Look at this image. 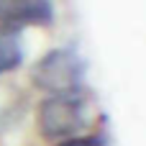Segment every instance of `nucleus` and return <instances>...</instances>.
I'll return each mask as SVG.
<instances>
[{
  "label": "nucleus",
  "mask_w": 146,
  "mask_h": 146,
  "mask_svg": "<svg viewBox=\"0 0 146 146\" xmlns=\"http://www.w3.org/2000/svg\"><path fill=\"white\" fill-rule=\"evenodd\" d=\"M87 64L72 46L46 51L31 69L33 87L49 95H80L85 85Z\"/></svg>",
  "instance_id": "1"
},
{
  "label": "nucleus",
  "mask_w": 146,
  "mask_h": 146,
  "mask_svg": "<svg viewBox=\"0 0 146 146\" xmlns=\"http://www.w3.org/2000/svg\"><path fill=\"white\" fill-rule=\"evenodd\" d=\"M87 123V105L80 95H51L36 110V126L44 139L62 141L77 136Z\"/></svg>",
  "instance_id": "2"
},
{
  "label": "nucleus",
  "mask_w": 146,
  "mask_h": 146,
  "mask_svg": "<svg viewBox=\"0 0 146 146\" xmlns=\"http://www.w3.org/2000/svg\"><path fill=\"white\" fill-rule=\"evenodd\" d=\"M54 0H0V31L18 33L28 26H51Z\"/></svg>",
  "instance_id": "3"
},
{
  "label": "nucleus",
  "mask_w": 146,
  "mask_h": 146,
  "mask_svg": "<svg viewBox=\"0 0 146 146\" xmlns=\"http://www.w3.org/2000/svg\"><path fill=\"white\" fill-rule=\"evenodd\" d=\"M23 62V46L18 33L13 31H0V74L13 72Z\"/></svg>",
  "instance_id": "4"
},
{
  "label": "nucleus",
  "mask_w": 146,
  "mask_h": 146,
  "mask_svg": "<svg viewBox=\"0 0 146 146\" xmlns=\"http://www.w3.org/2000/svg\"><path fill=\"white\" fill-rule=\"evenodd\" d=\"M56 146H108V141L103 136H69L62 139Z\"/></svg>",
  "instance_id": "5"
}]
</instances>
